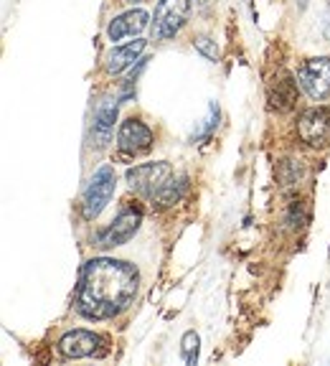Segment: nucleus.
<instances>
[{
    "instance_id": "0eeeda50",
    "label": "nucleus",
    "mask_w": 330,
    "mask_h": 366,
    "mask_svg": "<svg viewBox=\"0 0 330 366\" xmlns=\"http://www.w3.org/2000/svg\"><path fill=\"white\" fill-rule=\"evenodd\" d=\"M297 133L310 148H325L330 145V110L328 107H313L305 110L297 120Z\"/></svg>"
},
{
    "instance_id": "f8f14e48",
    "label": "nucleus",
    "mask_w": 330,
    "mask_h": 366,
    "mask_svg": "<svg viewBox=\"0 0 330 366\" xmlns=\"http://www.w3.org/2000/svg\"><path fill=\"white\" fill-rule=\"evenodd\" d=\"M114 120H117V102L114 99H102L94 110V140H97V148H105L110 138L114 133Z\"/></svg>"
},
{
    "instance_id": "f3484780",
    "label": "nucleus",
    "mask_w": 330,
    "mask_h": 366,
    "mask_svg": "<svg viewBox=\"0 0 330 366\" xmlns=\"http://www.w3.org/2000/svg\"><path fill=\"white\" fill-rule=\"evenodd\" d=\"M323 34H325V38L330 41V6H328V10L323 13Z\"/></svg>"
},
{
    "instance_id": "423d86ee",
    "label": "nucleus",
    "mask_w": 330,
    "mask_h": 366,
    "mask_svg": "<svg viewBox=\"0 0 330 366\" xmlns=\"http://www.w3.org/2000/svg\"><path fill=\"white\" fill-rule=\"evenodd\" d=\"M140 221H142L140 209H137V206H125V209L117 214V219H114L112 224L107 226L105 232L97 237V244L107 247V249L127 244V242L135 237V232L140 229Z\"/></svg>"
},
{
    "instance_id": "dca6fc26",
    "label": "nucleus",
    "mask_w": 330,
    "mask_h": 366,
    "mask_svg": "<svg viewBox=\"0 0 330 366\" xmlns=\"http://www.w3.org/2000/svg\"><path fill=\"white\" fill-rule=\"evenodd\" d=\"M193 49H196L201 57L209 59V61H216L218 59V46L211 36H196V38H193Z\"/></svg>"
},
{
    "instance_id": "2eb2a0df",
    "label": "nucleus",
    "mask_w": 330,
    "mask_h": 366,
    "mask_svg": "<svg viewBox=\"0 0 330 366\" xmlns=\"http://www.w3.org/2000/svg\"><path fill=\"white\" fill-rule=\"evenodd\" d=\"M198 344H201V338H198L196 331H188L186 336H183L181 351H183V359H186V364L188 366H193L198 361Z\"/></svg>"
},
{
    "instance_id": "f03ea898",
    "label": "nucleus",
    "mask_w": 330,
    "mask_h": 366,
    "mask_svg": "<svg viewBox=\"0 0 330 366\" xmlns=\"http://www.w3.org/2000/svg\"><path fill=\"white\" fill-rule=\"evenodd\" d=\"M114 183H117V176L110 166H102V168L89 178L84 189V196H82V217L87 221L97 219L99 214L105 212V206L110 204V198L114 193Z\"/></svg>"
},
{
    "instance_id": "6e6552de",
    "label": "nucleus",
    "mask_w": 330,
    "mask_h": 366,
    "mask_svg": "<svg viewBox=\"0 0 330 366\" xmlns=\"http://www.w3.org/2000/svg\"><path fill=\"white\" fill-rule=\"evenodd\" d=\"M153 142H155L153 130L142 120H137V117H130V120H125L120 125L117 145H120L122 153L130 155V158H135V155L140 153H148V150L153 148Z\"/></svg>"
},
{
    "instance_id": "9b49d317",
    "label": "nucleus",
    "mask_w": 330,
    "mask_h": 366,
    "mask_svg": "<svg viewBox=\"0 0 330 366\" xmlns=\"http://www.w3.org/2000/svg\"><path fill=\"white\" fill-rule=\"evenodd\" d=\"M145 26H148V13L145 10H127V13L110 21L107 36H110V41H122V38H130L135 34H142Z\"/></svg>"
},
{
    "instance_id": "7ed1b4c3",
    "label": "nucleus",
    "mask_w": 330,
    "mask_h": 366,
    "mask_svg": "<svg viewBox=\"0 0 330 366\" xmlns=\"http://www.w3.org/2000/svg\"><path fill=\"white\" fill-rule=\"evenodd\" d=\"M190 15V0H160L155 8L153 31L158 41H170L183 31Z\"/></svg>"
},
{
    "instance_id": "4468645a",
    "label": "nucleus",
    "mask_w": 330,
    "mask_h": 366,
    "mask_svg": "<svg viewBox=\"0 0 330 366\" xmlns=\"http://www.w3.org/2000/svg\"><path fill=\"white\" fill-rule=\"evenodd\" d=\"M183 189H186V178H178V181H173V178H170V181L165 183V186H163V189L153 196V204H158V206H173L178 198H181Z\"/></svg>"
},
{
    "instance_id": "a211bd4d",
    "label": "nucleus",
    "mask_w": 330,
    "mask_h": 366,
    "mask_svg": "<svg viewBox=\"0 0 330 366\" xmlns=\"http://www.w3.org/2000/svg\"><path fill=\"white\" fill-rule=\"evenodd\" d=\"M127 3H145V0H127Z\"/></svg>"
},
{
    "instance_id": "20e7f679",
    "label": "nucleus",
    "mask_w": 330,
    "mask_h": 366,
    "mask_svg": "<svg viewBox=\"0 0 330 366\" xmlns=\"http://www.w3.org/2000/svg\"><path fill=\"white\" fill-rule=\"evenodd\" d=\"M297 82L308 97L313 99H325L330 94V59L328 57H313L305 59L297 69Z\"/></svg>"
},
{
    "instance_id": "f257e3e1",
    "label": "nucleus",
    "mask_w": 330,
    "mask_h": 366,
    "mask_svg": "<svg viewBox=\"0 0 330 366\" xmlns=\"http://www.w3.org/2000/svg\"><path fill=\"white\" fill-rule=\"evenodd\" d=\"M135 293H137V272L133 265L99 257L87 262L82 272L77 310L89 321H105L133 303Z\"/></svg>"
},
{
    "instance_id": "9d476101",
    "label": "nucleus",
    "mask_w": 330,
    "mask_h": 366,
    "mask_svg": "<svg viewBox=\"0 0 330 366\" xmlns=\"http://www.w3.org/2000/svg\"><path fill=\"white\" fill-rule=\"evenodd\" d=\"M99 344L102 338L89 331H69L59 341V351L66 359H87V356H99Z\"/></svg>"
},
{
    "instance_id": "ddd939ff",
    "label": "nucleus",
    "mask_w": 330,
    "mask_h": 366,
    "mask_svg": "<svg viewBox=\"0 0 330 366\" xmlns=\"http://www.w3.org/2000/svg\"><path fill=\"white\" fill-rule=\"evenodd\" d=\"M142 51H145V41H142V38H137V41L133 43H125V46H114L105 57L107 71H110V74H122V71L130 69V66L137 61V57H140Z\"/></svg>"
},
{
    "instance_id": "1a4fd4ad",
    "label": "nucleus",
    "mask_w": 330,
    "mask_h": 366,
    "mask_svg": "<svg viewBox=\"0 0 330 366\" xmlns=\"http://www.w3.org/2000/svg\"><path fill=\"white\" fill-rule=\"evenodd\" d=\"M297 85H300V82H295V77H290V74L274 77L267 85L269 110H274V112H290V110H295Z\"/></svg>"
},
{
    "instance_id": "39448f33",
    "label": "nucleus",
    "mask_w": 330,
    "mask_h": 366,
    "mask_svg": "<svg viewBox=\"0 0 330 366\" xmlns=\"http://www.w3.org/2000/svg\"><path fill=\"white\" fill-rule=\"evenodd\" d=\"M170 178H173V168H170V163H165V161L145 163V166H135V168L127 170V183H130V189L137 191V193H145V196H150V198H153Z\"/></svg>"
}]
</instances>
